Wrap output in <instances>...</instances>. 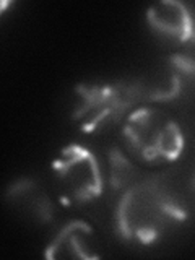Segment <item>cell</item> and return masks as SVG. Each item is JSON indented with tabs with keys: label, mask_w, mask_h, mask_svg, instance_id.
<instances>
[{
	"label": "cell",
	"mask_w": 195,
	"mask_h": 260,
	"mask_svg": "<svg viewBox=\"0 0 195 260\" xmlns=\"http://www.w3.org/2000/svg\"><path fill=\"white\" fill-rule=\"evenodd\" d=\"M185 208L158 179L135 181L120 197L116 223L122 238L138 244H151L169 226L184 221Z\"/></svg>",
	"instance_id": "1"
},
{
	"label": "cell",
	"mask_w": 195,
	"mask_h": 260,
	"mask_svg": "<svg viewBox=\"0 0 195 260\" xmlns=\"http://www.w3.org/2000/svg\"><path fill=\"white\" fill-rule=\"evenodd\" d=\"M124 138L130 151L148 162H171L184 150L181 127L166 111L154 106H143L128 114Z\"/></svg>",
	"instance_id": "2"
},
{
	"label": "cell",
	"mask_w": 195,
	"mask_h": 260,
	"mask_svg": "<svg viewBox=\"0 0 195 260\" xmlns=\"http://www.w3.org/2000/svg\"><path fill=\"white\" fill-rule=\"evenodd\" d=\"M80 98L73 120L86 134H96L119 124L137 103L143 101L142 80L77 86Z\"/></svg>",
	"instance_id": "3"
},
{
	"label": "cell",
	"mask_w": 195,
	"mask_h": 260,
	"mask_svg": "<svg viewBox=\"0 0 195 260\" xmlns=\"http://www.w3.org/2000/svg\"><path fill=\"white\" fill-rule=\"evenodd\" d=\"M62 197L73 203H88L104 189V177L96 156L88 148L72 143L52 162Z\"/></svg>",
	"instance_id": "4"
},
{
	"label": "cell",
	"mask_w": 195,
	"mask_h": 260,
	"mask_svg": "<svg viewBox=\"0 0 195 260\" xmlns=\"http://www.w3.org/2000/svg\"><path fill=\"white\" fill-rule=\"evenodd\" d=\"M150 26L179 44H195V12L177 0L153 4L146 12Z\"/></svg>",
	"instance_id": "5"
},
{
	"label": "cell",
	"mask_w": 195,
	"mask_h": 260,
	"mask_svg": "<svg viewBox=\"0 0 195 260\" xmlns=\"http://www.w3.org/2000/svg\"><path fill=\"white\" fill-rule=\"evenodd\" d=\"M47 258H100V242L86 221L72 219L54 236L47 246Z\"/></svg>",
	"instance_id": "6"
},
{
	"label": "cell",
	"mask_w": 195,
	"mask_h": 260,
	"mask_svg": "<svg viewBox=\"0 0 195 260\" xmlns=\"http://www.w3.org/2000/svg\"><path fill=\"white\" fill-rule=\"evenodd\" d=\"M8 197L18 202L21 207H26L29 213H32L43 223H47L54 215L52 203L49 200L47 193L38 184L29 181V179H23V181L15 182L10 187Z\"/></svg>",
	"instance_id": "7"
},
{
	"label": "cell",
	"mask_w": 195,
	"mask_h": 260,
	"mask_svg": "<svg viewBox=\"0 0 195 260\" xmlns=\"http://www.w3.org/2000/svg\"><path fill=\"white\" fill-rule=\"evenodd\" d=\"M169 63V62H168ZM187 77L179 73L173 65H168L165 70L156 73L151 81H142L143 86V101L146 103H165L171 101L181 94L184 81Z\"/></svg>",
	"instance_id": "8"
},
{
	"label": "cell",
	"mask_w": 195,
	"mask_h": 260,
	"mask_svg": "<svg viewBox=\"0 0 195 260\" xmlns=\"http://www.w3.org/2000/svg\"><path fill=\"white\" fill-rule=\"evenodd\" d=\"M109 181L114 189H122V187L127 189L137 181L134 165L117 148L109 151Z\"/></svg>",
	"instance_id": "9"
}]
</instances>
